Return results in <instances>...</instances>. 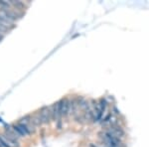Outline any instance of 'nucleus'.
Wrapping results in <instances>:
<instances>
[{
	"label": "nucleus",
	"instance_id": "nucleus-13",
	"mask_svg": "<svg viewBox=\"0 0 149 147\" xmlns=\"http://www.w3.org/2000/svg\"><path fill=\"white\" fill-rule=\"evenodd\" d=\"M0 147H2V146H1V144H0Z\"/></svg>",
	"mask_w": 149,
	"mask_h": 147
},
{
	"label": "nucleus",
	"instance_id": "nucleus-3",
	"mask_svg": "<svg viewBox=\"0 0 149 147\" xmlns=\"http://www.w3.org/2000/svg\"><path fill=\"white\" fill-rule=\"evenodd\" d=\"M58 103V107H59V112L61 117H67L70 114V100L68 98H65L60 100Z\"/></svg>",
	"mask_w": 149,
	"mask_h": 147
},
{
	"label": "nucleus",
	"instance_id": "nucleus-11",
	"mask_svg": "<svg viewBox=\"0 0 149 147\" xmlns=\"http://www.w3.org/2000/svg\"><path fill=\"white\" fill-rule=\"evenodd\" d=\"M90 147H104V145H102V143L100 144H97V143H91Z\"/></svg>",
	"mask_w": 149,
	"mask_h": 147
},
{
	"label": "nucleus",
	"instance_id": "nucleus-6",
	"mask_svg": "<svg viewBox=\"0 0 149 147\" xmlns=\"http://www.w3.org/2000/svg\"><path fill=\"white\" fill-rule=\"evenodd\" d=\"M2 135H3V137L5 138V140L8 142L9 145H10L11 147H19V146H20V143L18 142V139L13 138V137L9 136L8 134H6V133L2 134Z\"/></svg>",
	"mask_w": 149,
	"mask_h": 147
},
{
	"label": "nucleus",
	"instance_id": "nucleus-5",
	"mask_svg": "<svg viewBox=\"0 0 149 147\" xmlns=\"http://www.w3.org/2000/svg\"><path fill=\"white\" fill-rule=\"evenodd\" d=\"M10 2V4L12 6H14V8L17 9V11H24L26 8H27V6H26V4L24 3L23 1H16V0H12V1H9Z\"/></svg>",
	"mask_w": 149,
	"mask_h": 147
},
{
	"label": "nucleus",
	"instance_id": "nucleus-1",
	"mask_svg": "<svg viewBox=\"0 0 149 147\" xmlns=\"http://www.w3.org/2000/svg\"><path fill=\"white\" fill-rule=\"evenodd\" d=\"M98 137L100 139V143L104 145V147H123V141L121 139L112 135L104 129L98 132Z\"/></svg>",
	"mask_w": 149,
	"mask_h": 147
},
{
	"label": "nucleus",
	"instance_id": "nucleus-2",
	"mask_svg": "<svg viewBox=\"0 0 149 147\" xmlns=\"http://www.w3.org/2000/svg\"><path fill=\"white\" fill-rule=\"evenodd\" d=\"M104 130L109 131V133L112 134V135L118 137V138L121 139L122 141H123V139L125 138V136H126L125 130L123 129V127H122L119 123L115 124V125H111V126H109V127H105Z\"/></svg>",
	"mask_w": 149,
	"mask_h": 147
},
{
	"label": "nucleus",
	"instance_id": "nucleus-8",
	"mask_svg": "<svg viewBox=\"0 0 149 147\" xmlns=\"http://www.w3.org/2000/svg\"><path fill=\"white\" fill-rule=\"evenodd\" d=\"M0 23H1L2 25L6 26V27H8L9 29H11V28H13V27H14V25H11V24L9 23L8 21H7L5 18H3V17H2L1 15H0Z\"/></svg>",
	"mask_w": 149,
	"mask_h": 147
},
{
	"label": "nucleus",
	"instance_id": "nucleus-12",
	"mask_svg": "<svg viewBox=\"0 0 149 147\" xmlns=\"http://www.w3.org/2000/svg\"><path fill=\"white\" fill-rule=\"evenodd\" d=\"M3 38H4V35L0 34V41H2V40H3Z\"/></svg>",
	"mask_w": 149,
	"mask_h": 147
},
{
	"label": "nucleus",
	"instance_id": "nucleus-4",
	"mask_svg": "<svg viewBox=\"0 0 149 147\" xmlns=\"http://www.w3.org/2000/svg\"><path fill=\"white\" fill-rule=\"evenodd\" d=\"M40 117L42 120V124H49L51 121V115H50V110L48 107H43L39 110Z\"/></svg>",
	"mask_w": 149,
	"mask_h": 147
},
{
	"label": "nucleus",
	"instance_id": "nucleus-9",
	"mask_svg": "<svg viewBox=\"0 0 149 147\" xmlns=\"http://www.w3.org/2000/svg\"><path fill=\"white\" fill-rule=\"evenodd\" d=\"M0 144H1L2 147H11L8 142L5 140V138H4L2 134H0Z\"/></svg>",
	"mask_w": 149,
	"mask_h": 147
},
{
	"label": "nucleus",
	"instance_id": "nucleus-7",
	"mask_svg": "<svg viewBox=\"0 0 149 147\" xmlns=\"http://www.w3.org/2000/svg\"><path fill=\"white\" fill-rule=\"evenodd\" d=\"M31 122H32V124L34 125L35 127L41 126V125H42V120H41L39 112H35L34 114L31 116Z\"/></svg>",
	"mask_w": 149,
	"mask_h": 147
},
{
	"label": "nucleus",
	"instance_id": "nucleus-10",
	"mask_svg": "<svg viewBox=\"0 0 149 147\" xmlns=\"http://www.w3.org/2000/svg\"><path fill=\"white\" fill-rule=\"evenodd\" d=\"M9 29L8 27H6V26H4V25H2L1 23H0V34H2V35H4L5 36V34L7 32H9Z\"/></svg>",
	"mask_w": 149,
	"mask_h": 147
}]
</instances>
